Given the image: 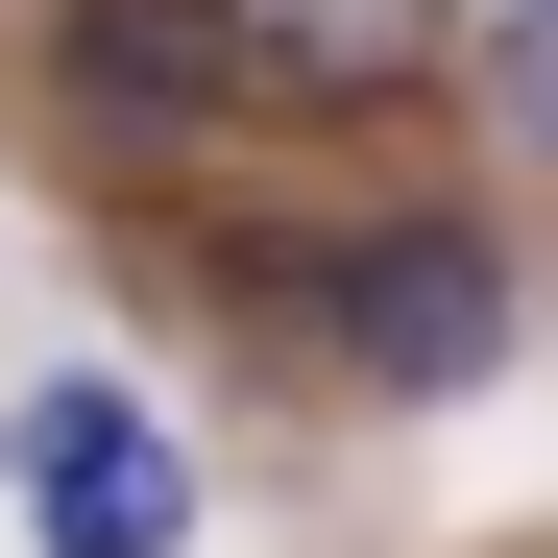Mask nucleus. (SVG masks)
<instances>
[{
  "instance_id": "7ed1b4c3",
  "label": "nucleus",
  "mask_w": 558,
  "mask_h": 558,
  "mask_svg": "<svg viewBox=\"0 0 558 558\" xmlns=\"http://www.w3.org/2000/svg\"><path fill=\"white\" fill-rule=\"evenodd\" d=\"M49 98L98 146H195L243 98V0H73V25H49Z\"/></svg>"
},
{
  "instance_id": "20e7f679",
  "label": "nucleus",
  "mask_w": 558,
  "mask_h": 558,
  "mask_svg": "<svg viewBox=\"0 0 558 558\" xmlns=\"http://www.w3.org/2000/svg\"><path fill=\"white\" fill-rule=\"evenodd\" d=\"M510 25H534V0H510Z\"/></svg>"
},
{
  "instance_id": "f257e3e1",
  "label": "nucleus",
  "mask_w": 558,
  "mask_h": 558,
  "mask_svg": "<svg viewBox=\"0 0 558 558\" xmlns=\"http://www.w3.org/2000/svg\"><path fill=\"white\" fill-rule=\"evenodd\" d=\"M316 316H340V364H364L389 413H461V389L510 364V243L461 219V195H413V219H364V243L316 267Z\"/></svg>"
},
{
  "instance_id": "f03ea898",
  "label": "nucleus",
  "mask_w": 558,
  "mask_h": 558,
  "mask_svg": "<svg viewBox=\"0 0 558 558\" xmlns=\"http://www.w3.org/2000/svg\"><path fill=\"white\" fill-rule=\"evenodd\" d=\"M0 486H25V558H195V461L122 364H49L0 413Z\"/></svg>"
}]
</instances>
